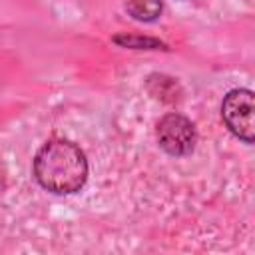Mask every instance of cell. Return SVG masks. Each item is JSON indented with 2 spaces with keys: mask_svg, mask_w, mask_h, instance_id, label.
<instances>
[{
  "mask_svg": "<svg viewBox=\"0 0 255 255\" xmlns=\"http://www.w3.org/2000/svg\"><path fill=\"white\" fill-rule=\"evenodd\" d=\"M32 173L40 187L56 195L78 193L88 179L86 153L70 139L46 141L32 161Z\"/></svg>",
  "mask_w": 255,
  "mask_h": 255,
  "instance_id": "cell-1",
  "label": "cell"
},
{
  "mask_svg": "<svg viewBox=\"0 0 255 255\" xmlns=\"http://www.w3.org/2000/svg\"><path fill=\"white\" fill-rule=\"evenodd\" d=\"M221 118L237 139L247 145L255 141V96L251 90H231L221 102Z\"/></svg>",
  "mask_w": 255,
  "mask_h": 255,
  "instance_id": "cell-2",
  "label": "cell"
},
{
  "mask_svg": "<svg viewBox=\"0 0 255 255\" xmlns=\"http://www.w3.org/2000/svg\"><path fill=\"white\" fill-rule=\"evenodd\" d=\"M155 137L159 147L173 157H185L195 149L197 129L191 120L177 112L161 116L155 124Z\"/></svg>",
  "mask_w": 255,
  "mask_h": 255,
  "instance_id": "cell-3",
  "label": "cell"
},
{
  "mask_svg": "<svg viewBox=\"0 0 255 255\" xmlns=\"http://www.w3.org/2000/svg\"><path fill=\"white\" fill-rule=\"evenodd\" d=\"M147 92L153 98H157L161 102H167V104H173L181 94L179 84L173 78L163 76V74H151L147 78Z\"/></svg>",
  "mask_w": 255,
  "mask_h": 255,
  "instance_id": "cell-4",
  "label": "cell"
},
{
  "mask_svg": "<svg viewBox=\"0 0 255 255\" xmlns=\"http://www.w3.org/2000/svg\"><path fill=\"white\" fill-rule=\"evenodd\" d=\"M163 10L161 0H128L126 12L137 22H155Z\"/></svg>",
  "mask_w": 255,
  "mask_h": 255,
  "instance_id": "cell-5",
  "label": "cell"
},
{
  "mask_svg": "<svg viewBox=\"0 0 255 255\" xmlns=\"http://www.w3.org/2000/svg\"><path fill=\"white\" fill-rule=\"evenodd\" d=\"M114 44H118L120 48H128V50H167V46L151 36H141V34H116L112 38Z\"/></svg>",
  "mask_w": 255,
  "mask_h": 255,
  "instance_id": "cell-6",
  "label": "cell"
}]
</instances>
